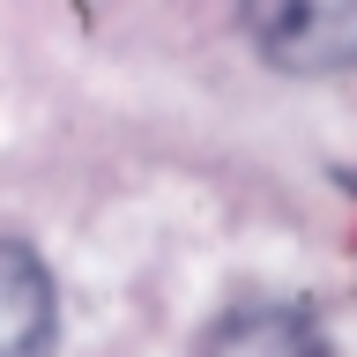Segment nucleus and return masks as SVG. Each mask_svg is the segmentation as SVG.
Listing matches in <instances>:
<instances>
[{
  "label": "nucleus",
  "mask_w": 357,
  "mask_h": 357,
  "mask_svg": "<svg viewBox=\"0 0 357 357\" xmlns=\"http://www.w3.org/2000/svg\"><path fill=\"white\" fill-rule=\"evenodd\" d=\"M0 357H52V275L30 245L0 238Z\"/></svg>",
  "instance_id": "nucleus-2"
},
{
  "label": "nucleus",
  "mask_w": 357,
  "mask_h": 357,
  "mask_svg": "<svg viewBox=\"0 0 357 357\" xmlns=\"http://www.w3.org/2000/svg\"><path fill=\"white\" fill-rule=\"evenodd\" d=\"M245 30L275 67L298 75L357 60V0H245Z\"/></svg>",
  "instance_id": "nucleus-1"
},
{
  "label": "nucleus",
  "mask_w": 357,
  "mask_h": 357,
  "mask_svg": "<svg viewBox=\"0 0 357 357\" xmlns=\"http://www.w3.org/2000/svg\"><path fill=\"white\" fill-rule=\"evenodd\" d=\"M208 357H328V350H320V328L305 312L261 305V312H231L208 342Z\"/></svg>",
  "instance_id": "nucleus-3"
}]
</instances>
